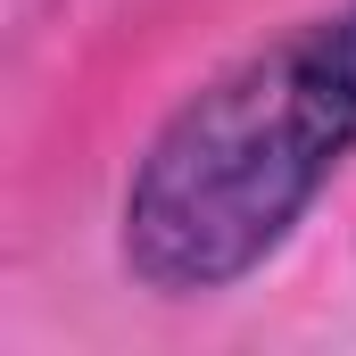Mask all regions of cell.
I'll use <instances>...</instances> for the list:
<instances>
[{
  "label": "cell",
  "mask_w": 356,
  "mask_h": 356,
  "mask_svg": "<svg viewBox=\"0 0 356 356\" xmlns=\"http://www.w3.org/2000/svg\"><path fill=\"white\" fill-rule=\"evenodd\" d=\"M356 158V0H323L182 91L116 191L133 290L232 298L307 232Z\"/></svg>",
  "instance_id": "obj_1"
}]
</instances>
